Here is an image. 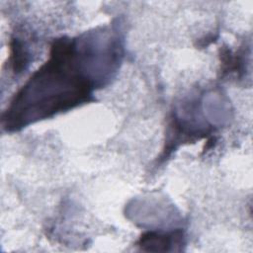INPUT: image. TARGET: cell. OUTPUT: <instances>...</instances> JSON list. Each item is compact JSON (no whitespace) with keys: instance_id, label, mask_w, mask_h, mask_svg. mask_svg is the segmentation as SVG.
Here are the masks:
<instances>
[{"instance_id":"obj_1","label":"cell","mask_w":253,"mask_h":253,"mask_svg":"<svg viewBox=\"0 0 253 253\" xmlns=\"http://www.w3.org/2000/svg\"><path fill=\"white\" fill-rule=\"evenodd\" d=\"M121 57L120 42L106 30L81 40H55L49 59L12 100L3 117L4 126L17 130L89 102L96 86L117 70Z\"/></svg>"},{"instance_id":"obj_2","label":"cell","mask_w":253,"mask_h":253,"mask_svg":"<svg viewBox=\"0 0 253 253\" xmlns=\"http://www.w3.org/2000/svg\"><path fill=\"white\" fill-rule=\"evenodd\" d=\"M182 239L183 234L180 231L166 234L147 232L140 237L138 245L146 251H169L173 250L174 245H181Z\"/></svg>"}]
</instances>
